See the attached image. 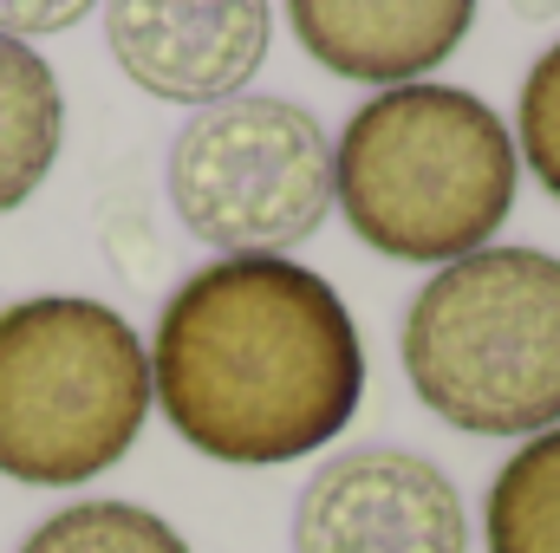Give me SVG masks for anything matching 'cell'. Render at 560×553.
Wrapping results in <instances>:
<instances>
[{"instance_id":"obj_11","label":"cell","mask_w":560,"mask_h":553,"mask_svg":"<svg viewBox=\"0 0 560 553\" xmlns=\"http://www.w3.org/2000/svg\"><path fill=\"white\" fill-rule=\"evenodd\" d=\"M20 553H189V541L138 502H72L46 515Z\"/></svg>"},{"instance_id":"obj_13","label":"cell","mask_w":560,"mask_h":553,"mask_svg":"<svg viewBox=\"0 0 560 553\" xmlns=\"http://www.w3.org/2000/svg\"><path fill=\"white\" fill-rule=\"evenodd\" d=\"M98 0H0V33L7 39H46V33H66L92 13Z\"/></svg>"},{"instance_id":"obj_10","label":"cell","mask_w":560,"mask_h":553,"mask_svg":"<svg viewBox=\"0 0 560 553\" xmlns=\"http://www.w3.org/2000/svg\"><path fill=\"white\" fill-rule=\"evenodd\" d=\"M489 553H560V430L528 436L489 482Z\"/></svg>"},{"instance_id":"obj_6","label":"cell","mask_w":560,"mask_h":553,"mask_svg":"<svg viewBox=\"0 0 560 553\" xmlns=\"http://www.w3.org/2000/svg\"><path fill=\"white\" fill-rule=\"evenodd\" d=\"M293 553H469V515L418 449H346L300 489Z\"/></svg>"},{"instance_id":"obj_2","label":"cell","mask_w":560,"mask_h":553,"mask_svg":"<svg viewBox=\"0 0 560 553\" xmlns=\"http://www.w3.org/2000/svg\"><path fill=\"white\" fill-rule=\"evenodd\" d=\"M515 138L463 85H392L332 150V202L385 261H463L515 209Z\"/></svg>"},{"instance_id":"obj_4","label":"cell","mask_w":560,"mask_h":553,"mask_svg":"<svg viewBox=\"0 0 560 553\" xmlns=\"http://www.w3.org/2000/svg\"><path fill=\"white\" fill-rule=\"evenodd\" d=\"M150 416V352L125 313L79 293L0 306V475L72 489L125 462Z\"/></svg>"},{"instance_id":"obj_9","label":"cell","mask_w":560,"mask_h":553,"mask_svg":"<svg viewBox=\"0 0 560 553\" xmlns=\"http://www.w3.org/2000/svg\"><path fill=\"white\" fill-rule=\"evenodd\" d=\"M59 138H66V98L52 66L26 39L0 33V215L46 183Z\"/></svg>"},{"instance_id":"obj_8","label":"cell","mask_w":560,"mask_h":553,"mask_svg":"<svg viewBox=\"0 0 560 553\" xmlns=\"http://www.w3.org/2000/svg\"><path fill=\"white\" fill-rule=\"evenodd\" d=\"M287 20L332 79L392 92L418 85L469 39L476 0H287Z\"/></svg>"},{"instance_id":"obj_12","label":"cell","mask_w":560,"mask_h":553,"mask_svg":"<svg viewBox=\"0 0 560 553\" xmlns=\"http://www.w3.org/2000/svg\"><path fill=\"white\" fill-rule=\"evenodd\" d=\"M522 156L560 202V39L528 66V85H522Z\"/></svg>"},{"instance_id":"obj_1","label":"cell","mask_w":560,"mask_h":553,"mask_svg":"<svg viewBox=\"0 0 560 553\" xmlns=\"http://www.w3.org/2000/svg\"><path fill=\"white\" fill-rule=\"evenodd\" d=\"M150 398L209 462L275 469L326 449L359 416L365 345L313 268L229 255L170 293L150 345Z\"/></svg>"},{"instance_id":"obj_14","label":"cell","mask_w":560,"mask_h":553,"mask_svg":"<svg viewBox=\"0 0 560 553\" xmlns=\"http://www.w3.org/2000/svg\"><path fill=\"white\" fill-rule=\"evenodd\" d=\"M509 13H515V20H555L560 0H509Z\"/></svg>"},{"instance_id":"obj_7","label":"cell","mask_w":560,"mask_h":553,"mask_svg":"<svg viewBox=\"0 0 560 553\" xmlns=\"http://www.w3.org/2000/svg\"><path fill=\"white\" fill-rule=\"evenodd\" d=\"M105 39L125 79L163 105H222L261 72L268 0H105Z\"/></svg>"},{"instance_id":"obj_5","label":"cell","mask_w":560,"mask_h":553,"mask_svg":"<svg viewBox=\"0 0 560 553\" xmlns=\"http://www.w3.org/2000/svg\"><path fill=\"white\" fill-rule=\"evenodd\" d=\"M170 209L222 255L293 248L332 209V143L293 98H222L170 150Z\"/></svg>"},{"instance_id":"obj_3","label":"cell","mask_w":560,"mask_h":553,"mask_svg":"<svg viewBox=\"0 0 560 553\" xmlns=\"http://www.w3.org/2000/svg\"><path fill=\"white\" fill-rule=\"evenodd\" d=\"M423 411L469 436L560 430V261L482 248L423 286L398 332Z\"/></svg>"}]
</instances>
